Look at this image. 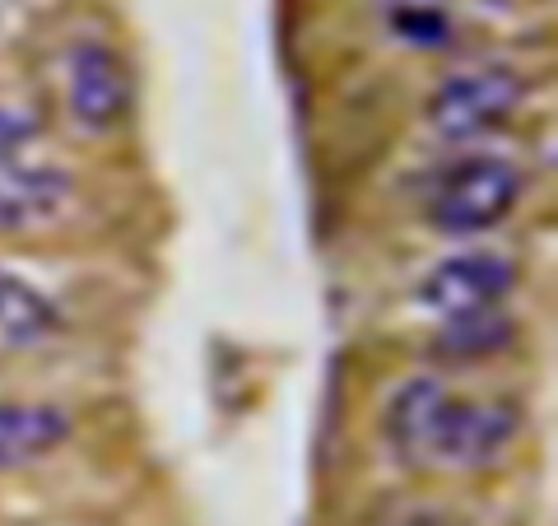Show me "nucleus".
Here are the masks:
<instances>
[{
  "mask_svg": "<svg viewBox=\"0 0 558 526\" xmlns=\"http://www.w3.org/2000/svg\"><path fill=\"white\" fill-rule=\"evenodd\" d=\"M387 433L400 457L475 470L498 462L517 443L521 410L512 401L451 396L438 378H414L391 401Z\"/></svg>",
  "mask_w": 558,
  "mask_h": 526,
  "instance_id": "1",
  "label": "nucleus"
},
{
  "mask_svg": "<svg viewBox=\"0 0 558 526\" xmlns=\"http://www.w3.org/2000/svg\"><path fill=\"white\" fill-rule=\"evenodd\" d=\"M521 191V172L498 159V154H470V159L451 164L438 187H433V201H428V224L447 238H475L498 229L502 219L517 210Z\"/></svg>",
  "mask_w": 558,
  "mask_h": 526,
  "instance_id": "2",
  "label": "nucleus"
},
{
  "mask_svg": "<svg viewBox=\"0 0 558 526\" xmlns=\"http://www.w3.org/2000/svg\"><path fill=\"white\" fill-rule=\"evenodd\" d=\"M526 98V80L508 65H475L465 75H451L428 98V127L442 140H480L508 127Z\"/></svg>",
  "mask_w": 558,
  "mask_h": 526,
  "instance_id": "3",
  "label": "nucleus"
},
{
  "mask_svg": "<svg viewBox=\"0 0 558 526\" xmlns=\"http://www.w3.org/2000/svg\"><path fill=\"white\" fill-rule=\"evenodd\" d=\"M65 103L84 131H117L135 108V75L108 43H80L65 61Z\"/></svg>",
  "mask_w": 558,
  "mask_h": 526,
  "instance_id": "4",
  "label": "nucleus"
},
{
  "mask_svg": "<svg viewBox=\"0 0 558 526\" xmlns=\"http://www.w3.org/2000/svg\"><path fill=\"white\" fill-rule=\"evenodd\" d=\"M517 261L502 252H457L438 261L418 279V308L438 318H465V312H488L517 289Z\"/></svg>",
  "mask_w": 558,
  "mask_h": 526,
  "instance_id": "5",
  "label": "nucleus"
},
{
  "mask_svg": "<svg viewBox=\"0 0 558 526\" xmlns=\"http://www.w3.org/2000/svg\"><path fill=\"white\" fill-rule=\"evenodd\" d=\"M70 201V172L0 159V234L38 229V224L57 219Z\"/></svg>",
  "mask_w": 558,
  "mask_h": 526,
  "instance_id": "6",
  "label": "nucleus"
},
{
  "mask_svg": "<svg viewBox=\"0 0 558 526\" xmlns=\"http://www.w3.org/2000/svg\"><path fill=\"white\" fill-rule=\"evenodd\" d=\"M70 415L61 406H28V401H0V470H24L47 462L70 443Z\"/></svg>",
  "mask_w": 558,
  "mask_h": 526,
  "instance_id": "7",
  "label": "nucleus"
},
{
  "mask_svg": "<svg viewBox=\"0 0 558 526\" xmlns=\"http://www.w3.org/2000/svg\"><path fill=\"white\" fill-rule=\"evenodd\" d=\"M57 326H61V312L43 289H33L28 279L0 271V345L33 349V345L57 336Z\"/></svg>",
  "mask_w": 558,
  "mask_h": 526,
  "instance_id": "8",
  "label": "nucleus"
},
{
  "mask_svg": "<svg viewBox=\"0 0 558 526\" xmlns=\"http://www.w3.org/2000/svg\"><path fill=\"white\" fill-rule=\"evenodd\" d=\"M517 336L512 318H502L498 308L488 312H465V318H447V326L433 336V359L447 363H480L498 349H508Z\"/></svg>",
  "mask_w": 558,
  "mask_h": 526,
  "instance_id": "9",
  "label": "nucleus"
},
{
  "mask_svg": "<svg viewBox=\"0 0 558 526\" xmlns=\"http://www.w3.org/2000/svg\"><path fill=\"white\" fill-rule=\"evenodd\" d=\"M387 28H391L405 47H418V51L451 47V20H447V10L424 5V0H391Z\"/></svg>",
  "mask_w": 558,
  "mask_h": 526,
  "instance_id": "10",
  "label": "nucleus"
},
{
  "mask_svg": "<svg viewBox=\"0 0 558 526\" xmlns=\"http://www.w3.org/2000/svg\"><path fill=\"white\" fill-rule=\"evenodd\" d=\"M33 135H38V127L28 117L0 108V159H14V150H24Z\"/></svg>",
  "mask_w": 558,
  "mask_h": 526,
  "instance_id": "11",
  "label": "nucleus"
},
{
  "mask_svg": "<svg viewBox=\"0 0 558 526\" xmlns=\"http://www.w3.org/2000/svg\"><path fill=\"white\" fill-rule=\"evenodd\" d=\"M480 5H508V0H480Z\"/></svg>",
  "mask_w": 558,
  "mask_h": 526,
  "instance_id": "12",
  "label": "nucleus"
}]
</instances>
